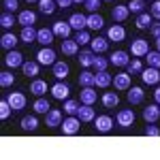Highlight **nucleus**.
<instances>
[{
  "label": "nucleus",
  "mask_w": 160,
  "mask_h": 160,
  "mask_svg": "<svg viewBox=\"0 0 160 160\" xmlns=\"http://www.w3.org/2000/svg\"><path fill=\"white\" fill-rule=\"evenodd\" d=\"M105 37L109 38L111 43H122L124 38H126V28L122 24H113L105 30Z\"/></svg>",
  "instance_id": "obj_1"
},
{
  "label": "nucleus",
  "mask_w": 160,
  "mask_h": 160,
  "mask_svg": "<svg viewBox=\"0 0 160 160\" xmlns=\"http://www.w3.org/2000/svg\"><path fill=\"white\" fill-rule=\"evenodd\" d=\"M24 56H22V51H7V56H4V60H2V64L7 66V68H19L22 64H24Z\"/></svg>",
  "instance_id": "obj_2"
},
{
  "label": "nucleus",
  "mask_w": 160,
  "mask_h": 160,
  "mask_svg": "<svg viewBox=\"0 0 160 160\" xmlns=\"http://www.w3.org/2000/svg\"><path fill=\"white\" fill-rule=\"evenodd\" d=\"M128 51H130L135 58H143V56H148V51H149V43L143 41V38H132Z\"/></svg>",
  "instance_id": "obj_3"
},
{
  "label": "nucleus",
  "mask_w": 160,
  "mask_h": 160,
  "mask_svg": "<svg viewBox=\"0 0 160 160\" xmlns=\"http://www.w3.org/2000/svg\"><path fill=\"white\" fill-rule=\"evenodd\" d=\"M68 94H71V86H68L64 79H58L56 86H51V96H53V98L66 100V98H68Z\"/></svg>",
  "instance_id": "obj_4"
},
{
  "label": "nucleus",
  "mask_w": 160,
  "mask_h": 160,
  "mask_svg": "<svg viewBox=\"0 0 160 160\" xmlns=\"http://www.w3.org/2000/svg\"><path fill=\"white\" fill-rule=\"evenodd\" d=\"M115 120H118V126L120 128H130L135 124V111L132 109H120L118 115H115Z\"/></svg>",
  "instance_id": "obj_5"
},
{
  "label": "nucleus",
  "mask_w": 160,
  "mask_h": 160,
  "mask_svg": "<svg viewBox=\"0 0 160 160\" xmlns=\"http://www.w3.org/2000/svg\"><path fill=\"white\" fill-rule=\"evenodd\" d=\"M37 62L41 66H51L53 62H56V49H51V47H43V49L37 51Z\"/></svg>",
  "instance_id": "obj_6"
},
{
  "label": "nucleus",
  "mask_w": 160,
  "mask_h": 160,
  "mask_svg": "<svg viewBox=\"0 0 160 160\" xmlns=\"http://www.w3.org/2000/svg\"><path fill=\"white\" fill-rule=\"evenodd\" d=\"M141 79H143L145 86H156V83H160V68H154V66L143 68L141 71Z\"/></svg>",
  "instance_id": "obj_7"
},
{
  "label": "nucleus",
  "mask_w": 160,
  "mask_h": 160,
  "mask_svg": "<svg viewBox=\"0 0 160 160\" xmlns=\"http://www.w3.org/2000/svg\"><path fill=\"white\" fill-rule=\"evenodd\" d=\"M79 126H81V120L77 115H68L64 122H62V132L64 135H77L79 132Z\"/></svg>",
  "instance_id": "obj_8"
},
{
  "label": "nucleus",
  "mask_w": 160,
  "mask_h": 160,
  "mask_svg": "<svg viewBox=\"0 0 160 160\" xmlns=\"http://www.w3.org/2000/svg\"><path fill=\"white\" fill-rule=\"evenodd\" d=\"M113 126H115V122H113V118H109V115H96V120H94V128L98 132H111Z\"/></svg>",
  "instance_id": "obj_9"
},
{
  "label": "nucleus",
  "mask_w": 160,
  "mask_h": 160,
  "mask_svg": "<svg viewBox=\"0 0 160 160\" xmlns=\"http://www.w3.org/2000/svg\"><path fill=\"white\" fill-rule=\"evenodd\" d=\"M126 100H128L130 105H141V102L145 100V92H143V88L130 86V88H128V94H126Z\"/></svg>",
  "instance_id": "obj_10"
},
{
  "label": "nucleus",
  "mask_w": 160,
  "mask_h": 160,
  "mask_svg": "<svg viewBox=\"0 0 160 160\" xmlns=\"http://www.w3.org/2000/svg\"><path fill=\"white\" fill-rule=\"evenodd\" d=\"M62 122H64V118H62L60 109H49L45 113V124L49 128H58V126H62Z\"/></svg>",
  "instance_id": "obj_11"
},
{
  "label": "nucleus",
  "mask_w": 160,
  "mask_h": 160,
  "mask_svg": "<svg viewBox=\"0 0 160 160\" xmlns=\"http://www.w3.org/2000/svg\"><path fill=\"white\" fill-rule=\"evenodd\" d=\"M90 49L94 51V53H98V56H102L105 51H109V38L107 37H96L90 41Z\"/></svg>",
  "instance_id": "obj_12"
},
{
  "label": "nucleus",
  "mask_w": 160,
  "mask_h": 160,
  "mask_svg": "<svg viewBox=\"0 0 160 160\" xmlns=\"http://www.w3.org/2000/svg\"><path fill=\"white\" fill-rule=\"evenodd\" d=\"M7 98H9V102H11L13 111H24L26 105H28V100H26V96L22 94V92H11Z\"/></svg>",
  "instance_id": "obj_13"
},
{
  "label": "nucleus",
  "mask_w": 160,
  "mask_h": 160,
  "mask_svg": "<svg viewBox=\"0 0 160 160\" xmlns=\"http://www.w3.org/2000/svg\"><path fill=\"white\" fill-rule=\"evenodd\" d=\"M79 47H81V45H79L75 38H64V41H62L60 51L64 53V56H79V51H81Z\"/></svg>",
  "instance_id": "obj_14"
},
{
  "label": "nucleus",
  "mask_w": 160,
  "mask_h": 160,
  "mask_svg": "<svg viewBox=\"0 0 160 160\" xmlns=\"http://www.w3.org/2000/svg\"><path fill=\"white\" fill-rule=\"evenodd\" d=\"M68 26L73 28L75 32H77V30H86L88 28V17L83 13H73V15L68 17Z\"/></svg>",
  "instance_id": "obj_15"
},
{
  "label": "nucleus",
  "mask_w": 160,
  "mask_h": 160,
  "mask_svg": "<svg viewBox=\"0 0 160 160\" xmlns=\"http://www.w3.org/2000/svg\"><path fill=\"white\" fill-rule=\"evenodd\" d=\"M109 62L113 66H126L130 62V56H128V51H124V49H115L109 56Z\"/></svg>",
  "instance_id": "obj_16"
},
{
  "label": "nucleus",
  "mask_w": 160,
  "mask_h": 160,
  "mask_svg": "<svg viewBox=\"0 0 160 160\" xmlns=\"http://www.w3.org/2000/svg\"><path fill=\"white\" fill-rule=\"evenodd\" d=\"M143 120L148 124H156L160 120V105H148L143 109Z\"/></svg>",
  "instance_id": "obj_17"
},
{
  "label": "nucleus",
  "mask_w": 160,
  "mask_h": 160,
  "mask_svg": "<svg viewBox=\"0 0 160 160\" xmlns=\"http://www.w3.org/2000/svg\"><path fill=\"white\" fill-rule=\"evenodd\" d=\"M77 118H79L81 122H94V120H96V111H94L92 105H79Z\"/></svg>",
  "instance_id": "obj_18"
},
{
  "label": "nucleus",
  "mask_w": 160,
  "mask_h": 160,
  "mask_svg": "<svg viewBox=\"0 0 160 160\" xmlns=\"http://www.w3.org/2000/svg\"><path fill=\"white\" fill-rule=\"evenodd\" d=\"M51 30H53L56 37H60L62 41H64V38L71 37V30H73V28L68 26V22H56V24L51 26Z\"/></svg>",
  "instance_id": "obj_19"
},
{
  "label": "nucleus",
  "mask_w": 160,
  "mask_h": 160,
  "mask_svg": "<svg viewBox=\"0 0 160 160\" xmlns=\"http://www.w3.org/2000/svg\"><path fill=\"white\" fill-rule=\"evenodd\" d=\"M128 15H130V11H128V7H124V4L113 7V11H111V17H113V22H115V24L126 22V19H128Z\"/></svg>",
  "instance_id": "obj_20"
},
{
  "label": "nucleus",
  "mask_w": 160,
  "mask_h": 160,
  "mask_svg": "<svg viewBox=\"0 0 160 160\" xmlns=\"http://www.w3.org/2000/svg\"><path fill=\"white\" fill-rule=\"evenodd\" d=\"M53 38H56V34H53V30H51V28H41V30H38L37 41L43 45V47H49L51 43H53Z\"/></svg>",
  "instance_id": "obj_21"
},
{
  "label": "nucleus",
  "mask_w": 160,
  "mask_h": 160,
  "mask_svg": "<svg viewBox=\"0 0 160 160\" xmlns=\"http://www.w3.org/2000/svg\"><path fill=\"white\" fill-rule=\"evenodd\" d=\"M51 73L56 75V79H66L68 77V64L62 60H56L51 64Z\"/></svg>",
  "instance_id": "obj_22"
},
{
  "label": "nucleus",
  "mask_w": 160,
  "mask_h": 160,
  "mask_svg": "<svg viewBox=\"0 0 160 160\" xmlns=\"http://www.w3.org/2000/svg\"><path fill=\"white\" fill-rule=\"evenodd\" d=\"M79 100H81L83 105H94V102L98 100V94H96L94 88H83L81 94H79Z\"/></svg>",
  "instance_id": "obj_23"
},
{
  "label": "nucleus",
  "mask_w": 160,
  "mask_h": 160,
  "mask_svg": "<svg viewBox=\"0 0 160 160\" xmlns=\"http://www.w3.org/2000/svg\"><path fill=\"white\" fill-rule=\"evenodd\" d=\"M15 45H17V37L13 34V32H4L2 37H0V47L2 49H7V51H11V49H15Z\"/></svg>",
  "instance_id": "obj_24"
},
{
  "label": "nucleus",
  "mask_w": 160,
  "mask_h": 160,
  "mask_svg": "<svg viewBox=\"0 0 160 160\" xmlns=\"http://www.w3.org/2000/svg\"><path fill=\"white\" fill-rule=\"evenodd\" d=\"M154 24V17H152V13H139L137 15V22H135V26L139 28V30H149V26Z\"/></svg>",
  "instance_id": "obj_25"
},
{
  "label": "nucleus",
  "mask_w": 160,
  "mask_h": 160,
  "mask_svg": "<svg viewBox=\"0 0 160 160\" xmlns=\"http://www.w3.org/2000/svg\"><path fill=\"white\" fill-rule=\"evenodd\" d=\"M130 86L132 83H130V75L128 73H120V75L113 77V88L115 90H128Z\"/></svg>",
  "instance_id": "obj_26"
},
{
  "label": "nucleus",
  "mask_w": 160,
  "mask_h": 160,
  "mask_svg": "<svg viewBox=\"0 0 160 160\" xmlns=\"http://www.w3.org/2000/svg\"><path fill=\"white\" fill-rule=\"evenodd\" d=\"M19 126H22V130H26V132H34V130L38 128L37 115H24L22 122H19Z\"/></svg>",
  "instance_id": "obj_27"
},
{
  "label": "nucleus",
  "mask_w": 160,
  "mask_h": 160,
  "mask_svg": "<svg viewBox=\"0 0 160 160\" xmlns=\"http://www.w3.org/2000/svg\"><path fill=\"white\" fill-rule=\"evenodd\" d=\"M22 71H24L26 77H37V75L41 73V64H38V62H32V60H26L24 64H22Z\"/></svg>",
  "instance_id": "obj_28"
},
{
  "label": "nucleus",
  "mask_w": 160,
  "mask_h": 160,
  "mask_svg": "<svg viewBox=\"0 0 160 160\" xmlns=\"http://www.w3.org/2000/svg\"><path fill=\"white\" fill-rule=\"evenodd\" d=\"M88 28H90V30H102V28H105V17L98 15V13H90V17H88Z\"/></svg>",
  "instance_id": "obj_29"
},
{
  "label": "nucleus",
  "mask_w": 160,
  "mask_h": 160,
  "mask_svg": "<svg viewBox=\"0 0 160 160\" xmlns=\"http://www.w3.org/2000/svg\"><path fill=\"white\" fill-rule=\"evenodd\" d=\"M100 100H102V105H105L107 109H115L118 102H120V96H118L115 92H105V94L100 96Z\"/></svg>",
  "instance_id": "obj_30"
},
{
  "label": "nucleus",
  "mask_w": 160,
  "mask_h": 160,
  "mask_svg": "<svg viewBox=\"0 0 160 160\" xmlns=\"http://www.w3.org/2000/svg\"><path fill=\"white\" fill-rule=\"evenodd\" d=\"M94 51L92 49H86V51H79V56H77V60H79V64L83 66V68H92V60H94Z\"/></svg>",
  "instance_id": "obj_31"
},
{
  "label": "nucleus",
  "mask_w": 160,
  "mask_h": 160,
  "mask_svg": "<svg viewBox=\"0 0 160 160\" xmlns=\"http://www.w3.org/2000/svg\"><path fill=\"white\" fill-rule=\"evenodd\" d=\"M17 22L22 24V28H24V26H34V22H37V13L34 11H22L19 15H17Z\"/></svg>",
  "instance_id": "obj_32"
},
{
  "label": "nucleus",
  "mask_w": 160,
  "mask_h": 160,
  "mask_svg": "<svg viewBox=\"0 0 160 160\" xmlns=\"http://www.w3.org/2000/svg\"><path fill=\"white\" fill-rule=\"evenodd\" d=\"M37 37H38V30H34V26H24L22 34H19V38H22L24 43H34Z\"/></svg>",
  "instance_id": "obj_33"
},
{
  "label": "nucleus",
  "mask_w": 160,
  "mask_h": 160,
  "mask_svg": "<svg viewBox=\"0 0 160 160\" xmlns=\"http://www.w3.org/2000/svg\"><path fill=\"white\" fill-rule=\"evenodd\" d=\"M94 81L98 88H109V83H113V77L107 71H100V73H94Z\"/></svg>",
  "instance_id": "obj_34"
},
{
  "label": "nucleus",
  "mask_w": 160,
  "mask_h": 160,
  "mask_svg": "<svg viewBox=\"0 0 160 160\" xmlns=\"http://www.w3.org/2000/svg\"><path fill=\"white\" fill-rule=\"evenodd\" d=\"M47 90H49V86H47L43 79H34V81L30 83V92H32L34 96H43Z\"/></svg>",
  "instance_id": "obj_35"
},
{
  "label": "nucleus",
  "mask_w": 160,
  "mask_h": 160,
  "mask_svg": "<svg viewBox=\"0 0 160 160\" xmlns=\"http://www.w3.org/2000/svg\"><path fill=\"white\" fill-rule=\"evenodd\" d=\"M11 111H13V107H11V102H9V98H7V96L0 98V120H2V122H7V120L11 118Z\"/></svg>",
  "instance_id": "obj_36"
},
{
  "label": "nucleus",
  "mask_w": 160,
  "mask_h": 160,
  "mask_svg": "<svg viewBox=\"0 0 160 160\" xmlns=\"http://www.w3.org/2000/svg\"><path fill=\"white\" fill-rule=\"evenodd\" d=\"M32 109H34V113H43V115H45V113L51 109V107H49V100L43 98V96H37L34 105H32Z\"/></svg>",
  "instance_id": "obj_37"
},
{
  "label": "nucleus",
  "mask_w": 160,
  "mask_h": 160,
  "mask_svg": "<svg viewBox=\"0 0 160 160\" xmlns=\"http://www.w3.org/2000/svg\"><path fill=\"white\" fill-rule=\"evenodd\" d=\"M79 86H83V88L96 86V81H94V73H92V71H81V75H79Z\"/></svg>",
  "instance_id": "obj_38"
},
{
  "label": "nucleus",
  "mask_w": 160,
  "mask_h": 160,
  "mask_svg": "<svg viewBox=\"0 0 160 160\" xmlns=\"http://www.w3.org/2000/svg\"><path fill=\"white\" fill-rule=\"evenodd\" d=\"M56 0H38V11L43 13V15H51V13L56 11Z\"/></svg>",
  "instance_id": "obj_39"
},
{
  "label": "nucleus",
  "mask_w": 160,
  "mask_h": 160,
  "mask_svg": "<svg viewBox=\"0 0 160 160\" xmlns=\"http://www.w3.org/2000/svg\"><path fill=\"white\" fill-rule=\"evenodd\" d=\"M107 66H109V60L105 58V56H94V60H92V68L96 71V73H100V71H107Z\"/></svg>",
  "instance_id": "obj_40"
},
{
  "label": "nucleus",
  "mask_w": 160,
  "mask_h": 160,
  "mask_svg": "<svg viewBox=\"0 0 160 160\" xmlns=\"http://www.w3.org/2000/svg\"><path fill=\"white\" fill-rule=\"evenodd\" d=\"M15 22H17V19H15V17H13V13H9V11H4L2 15H0V26H2L4 30H11Z\"/></svg>",
  "instance_id": "obj_41"
},
{
  "label": "nucleus",
  "mask_w": 160,
  "mask_h": 160,
  "mask_svg": "<svg viewBox=\"0 0 160 160\" xmlns=\"http://www.w3.org/2000/svg\"><path fill=\"white\" fill-rule=\"evenodd\" d=\"M15 83V75L11 71H2L0 73V88H11Z\"/></svg>",
  "instance_id": "obj_42"
},
{
  "label": "nucleus",
  "mask_w": 160,
  "mask_h": 160,
  "mask_svg": "<svg viewBox=\"0 0 160 160\" xmlns=\"http://www.w3.org/2000/svg\"><path fill=\"white\" fill-rule=\"evenodd\" d=\"M126 68H128V75H141L143 64H141V60H139V58H135V60H130L128 64H126Z\"/></svg>",
  "instance_id": "obj_43"
},
{
  "label": "nucleus",
  "mask_w": 160,
  "mask_h": 160,
  "mask_svg": "<svg viewBox=\"0 0 160 160\" xmlns=\"http://www.w3.org/2000/svg\"><path fill=\"white\" fill-rule=\"evenodd\" d=\"M148 60V66H154V68H160V51H148L145 56Z\"/></svg>",
  "instance_id": "obj_44"
},
{
  "label": "nucleus",
  "mask_w": 160,
  "mask_h": 160,
  "mask_svg": "<svg viewBox=\"0 0 160 160\" xmlns=\"http://www.w3.org/2000/svg\"><path fill=\"white\" fill-rule=\"evenodd\" d=\"M75 41H77L79 45H90L92 37H90V32H88V30H77V32H75Z\"/></svg>",
  "instance_id": "obj_45"
},
{
  "label": "nucleus",
  "mask_w": 160,
  "mask_h": 160,
  "mask_svg": "<svg viewBox=\"0 0 160 160\" xmlns=\"http://www.w3.org/2000/svg\"><path fill=\"white\" fill-rule=\"evenodd\" d=\"M128 11L130 13H143L145 11V0H130V4H128Z\"/></svg>",
  "instance_id": "obj_46"
},
{
  "label": "nucleus",
  "mask_w": 160,
  "mask_h": 160,
  "mask_svg": "<svg viewBox=\"0 0 160 160\" xmlns=\"http://www.w3.org/2000/svg\"><path fill=\"white\" fill-rule=\"evenodd\" d=\"M64 111H66L68 115H77V111H79V102H75L73 98H66V100H64Z\"/></svg>",
  "instance_id": "obj_47"
},
{
  "label": "nucleus",
  "mask_w": 160,
  "mask_h": 160,
  "mask_svg": "<svg viewBox=\"0 0 160 160\" xmlns=\"http://www.w3.org/2000/svg\"><path fill=\"white\" fill-rule=\"evenodd\" d=\"M83 4H86V9H88L90 13H98L100 4H102V0H86Z\"/></svg>",
  "instance_id": "obj_48"
},
{
  "label": "nucleus",
  "mask_w": 160,
  "mask_h": 160,
  "mask_svg": "<svg viewBox=\"0 0 160 160\" xmlns=\"http://www.w3.org/2000/svg\"><path fill=\"white\" fill-rule=\"evenodd\" d=\"M2 7H4V11L15 13L19 9V2H17V0H2Z\"/></svg>",
  "instance_id": "obj_49"
},
{
  "label": "nucleus",
  "mask_w": 160,
  "mask_h": 160,
  "mask_svg": "<svg viewBox=\"0 0 160 160\" xmlns=\"http://www.w3.org/2000/svg\"><path fill=\"white\" fill-rule=\"evenodd\" d=\"M143 135L145 137H160V128L156 126V124H148L145 130H143Z\"/></svg>",
  "instance_id": "obj_50"
},
{
  "label": "nucleus",
  "mask_w": 160,
  "mask_h": 160,
  "mask_svg": "<svg viewBox=\"0 0 160 160\" xmlns=\"http://www.w3.org/2000/svg\"><path fill=\"white\" fill-rule=\"evenodd\" d=\"M149 13H152V17H154V19H158V22H160V0L152 2V7H149Z\"/></svg>",
  "instance_id": "obj_51"
},
{
  "label": "nucleus",
  "mask_w": 160,
  "mask_h": 160,
  "mask_svg": "<svg viewBox=\"0 0 160 160\" xmlns=\"http://www.w3.org/2000/svg\"><path fill=\"white\" fill-rule=\"evenodd\" d=\"M149 32L154 34V38H158V37H160V22H158V19H156L154 24L149 26Z\"/></svg>",
  "instance_id": "obj_52"
},
{
  "label": "nucleus",
  "mask_w": 160,
  "mask_h": 160,
  "mask_svg": "<svg viewBox=\"0 0 160 160\" xmlns=\"http://www.w3.org/2000/svg\"><path fill=\"white\" fill-rule=\"evenodd\" d=\"M73 2H75V0H56V4H58L60 9H68Z\"/></svg>",
  "instance_id": "obj_53"
},
{
  "label": "nucleus",
  "mask_w": 160,
  "mask_h": 160,
  "mask_svg": "<svg viewBox=\"0 0 160 160\" xmlns=\"http://www.w3.org/2000/svg\"><path fill=\"white\" fill-rule=\"evenodd\" d=\"M154 100H156V102H160V88H156V90H154Z\"/></svg>",
  "instance_id": "obj_54"
},
{
  "label": "nucleus",
  "mask_w": 160,
  "mask_h": 160,
  "mask_svg": "<svg viewBox=\"0 0 160 160\" xmlns=\"http://www.w3.org/2000/svg\"><path fill=\"white\" fill-rule=\"evenodd\" d=\"M156 49H158V51H160V37H158V38H156Z\"/></svg>",
  "instance_id": "obj_55"
},
{
  "label": "nucleus",
  "mask_w": 160,
  "mask_h": 160,
  "mask_svg": "<svg viewBox=\"0 0 160 160\" xmlns=\"http://www.w3.org/2000/svg\"><path fill=\"white\" fill-rule=\"evenodd\" d=\"M83 2H86V0H75V4H83Z\"/></svg>",
  "instance_id": "obj_56"
},
{
  "label": "nucleus",
  "mask_w": 160,
  "mask_h": 160,
  "mask_svg": "<svg viewBox=\"0 0 160 160\" xmlns=\"http://www.w3.org/2000/svg\"><path fill=\"white\" fill-rule=\"evenodd\" d=\"M24 2H38V0H24Z\"/></svg>",
  "instance_id": "obj_57"
},
{
  "label": "nucleus",
  "mask_w": 160,
  "mask_h": 160,
  "mask_svg": "<svg viewBox=\"0 0 160 160\" xmlns=\"http://www.w3.org/2000/svg\"><path fill=\"white\" fill-rule=\"evenodd\" d=\"M105 2H111V0H105Z\"/></svg>",
  "instance_id": "obj_58"
}]
</instances>
